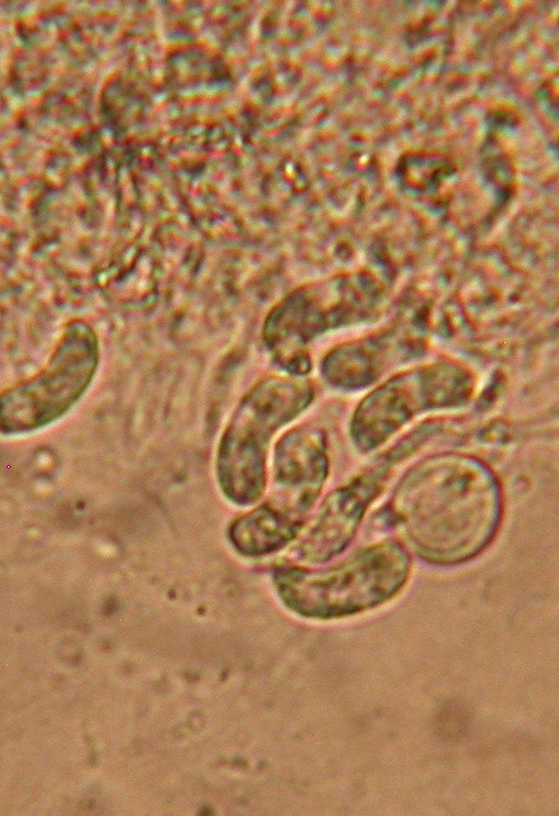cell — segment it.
I'll return each instance as SVG.
<instances>
[{"mask_svg":"<svg viewBox=\"0 0 559 816\" xmlns=\"http://www.w3.org/2000/svg\"><path fill=\"white\" fill-rule=\"evenodd\" d=\"M499 511L491 475L476 461L456 456L414 468L393 499V513L409 542L438 564L477 554L492 536Z\"/></svg>","mask_w":559,"mask_h":816,"instance_id":"6da1fadb","label":"cell"},{"mask_svg":"<svg viewBox=\"0 0 559 816\" xmlns=\"http://www.w3.org/2000/svg\"><path fill=\"white\" fill-rule=\"evenodd\" d=\"M411 562L396 543L359 550L321 572L288 571L278 576L285 601L314 619H337L376 608L395 597L406 584Z\"/></svg>","mask_w":559,"mask_h":816,"instance_id":"7a4b0ae2","label":"cell"},{"mask_svg":"<svg viewBox=\"0 0 559 816\" xmlns=\"http://www.w3.org/2000/svg\"><path fill=\"white\" fill-rule=\"evenodd\" d=\"M97 359L93 329L68 324L44 368L0 392V435L32 433L66 416L88 388Z\"/></svg>","mask_w":559,"mask_h":816,"instance_id":"3957f363","label":"cell"}]
</instances>
